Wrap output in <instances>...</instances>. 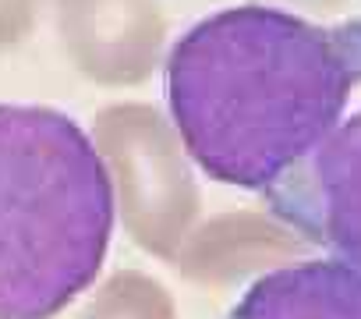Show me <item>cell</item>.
<instances>
[{
	"mask_svg": "<svg viewBox=\"0 0 361 319\" xmlns=\"http://www.w3.org/2000/svg\"><path fill=\"white\" fill-rule=\"evenodd\" d=\"M117 199L68 114L0 103V319H54L106 259Z\"/></svg>",
	"mask_w": 361,
	"mask_h": 319,
	"instance_id": "7a4b0ae2",
	"label": "cell"
},
{
	"mask_svg": "<svg viewBox=\"0 0 361 319\" xmlns=\"http://www.w3.org/2000/svg\"><path fill=\"white\" fill-rule=\"evenodd\" d=\"M92 142L135 241L170 255L195 217V185L173 124L149 107H110L99 114Z\"/></svg>",
	"mask_w": 361,
	"mask_h": 319,
	"instance_id": "3957f363",
	"label": "cell"
},
{
	"mask_svg": "<svg viewBox=\"0 0 361 319\" xmlns=\"http://www.w3.org/2000/svg\"><path fill=\"white\" fill-rule=\"evenodd\" d=\"M361 85V15L315 25L241 4L192 25L166 57L185 152L220 185L266 192L343 121Z\"/></svg>",
	"mask_w": 361,
	"mask_h": 319,
	"instance_id": "6da1fadb",
	"label": "cell"
},
{
	"mask_svg": "<svg viewBox=\"0 0 361 319\" xmlns=\"http://www.w3.org/2000/svg\"><path fill=\"white\" fill-rule=\"evenodd\" d=\"M231 319H361V270L312 259L262 273Z\"/></svg>",
	"mask_w": 361,
	"mask_h": 319,
	"instance_id": "8992f818",
	"label": "cell"
},
{
	"mask_svg": "<svg viewBox=\"0 0 361 319\" xmlns=\"http://www.w3.org/2000/svg\"><path fill=\"white\" fill-rule=\"evenodd\" d=\"M57 29L75 64L99 82L142 78L163 32L152 0H57Z\"/></svg>",
	"mask_w": 361,
	"mask_h": 319,
	"instance_id": "5b68a950",
	"label": "cell"
},
{
	"mask_svg": "<svg viewBox=\"0 0 361 319\" xmlns=\"http://www.w3.org/2000/svg\"><path fill=\"white\" fill-rule=\"evenodd\" d=\"M280 224L361 270V110L343 117L301 164L266 188Z\"/></svg>",
	"mask_w": 361,
	"mask_h": 319,
	"instance_id": "277c9868",
	"label": "cell"
},
{
	"mask_svg": "<svg viewBox=\"0 0 361 319\" xmlns=\"http://www.w3.org/2000/svg\"><path fill=\"white\" fill-rule=\"evenodd\" d=\"M32 22V0H0V47L25 36Z\"/></svg>",
	"mask_w": 361,
	"mask_h": 319,
	"instance_id": "ba28073f",
	"label": "cell"
},
{
	"mask_svg": "<svg viewBox=\"0 0 361 319\" xmlns=\"http://www.w3.org/2000/svg\"><path fill=\"white\" fill-rule=\"evenodd\" d=\"M78 319H173V312L159 284L142 273H117L92 294Z\"/></svg>",
	"mask_w": 361,
	"mask_h": 319,
	"instance_id": "52a82bcc",
	"label": "cell"
}]
</instances>
